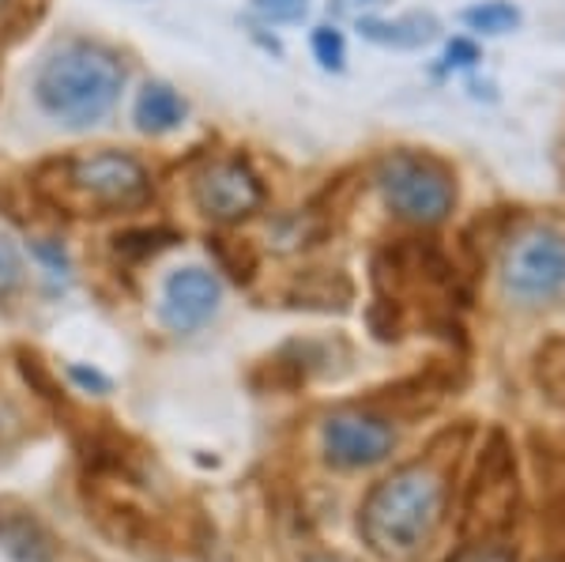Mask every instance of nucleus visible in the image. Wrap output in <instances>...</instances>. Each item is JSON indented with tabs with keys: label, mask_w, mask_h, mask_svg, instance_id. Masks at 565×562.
Masks as SVG:
<instances>
[{
	"label": "nucleus",
	"mask_w": 565,
	"mask_h": 562,
	"mask_svg": "<svg viewBox=\"0 0 565 562\" xmlns=\"http://www.w3.org/2000/svg\"><path fill=\"white\" fill-rule=\"evenodd\" d=\"M178 234L174 231H162V226H143V231H125L117 234V257H129V261H143L154 257L159 250L174 246Z\"/></svg>",
	"instance_id": "obj_13"
},
{
	"label": "nucleus",
	"mask_w": 565,
	"mask_h": 562,
	"mask_svg": "<svg viewBox=\"0 0 565 562\" xmlns=\"http://www.w3.org/2000/svg\"><path fill=\"white\" fill-rule=\"evenodd\" d=\"M445 61H449L452 68H471L479 61V45L468 39H452L449 50H445Z\"/></svg>",
	"instance_id": "obj_19"
},
{
	"label": "nucleus",
	"mask_w": 565,
	"mask_h": 562,
	"mask_svg": "<svg viewBox=\"0 0 565 562\" xmlns=\"http://www.w3.org/2000/svg\"><path fill=\"white\" fill-rule=\"evenodd\" d=\"M452 562H513V555H509L505 548H494V543H487V548H468V551H460Z\"/></svg>",
	"instance_id": "obj_22"
},
{
	"label": "nucleus",
	"mask_w": 565,
	"mask_h": 562,
	"mask_svg": "<svg viewBox=\"0 0 565 562\" xmlns=\"http://www.w3.org/2000/svg\"><path fill=\"white\" fill-rule=\"evenodd\" d=\"M313 562H332V559H313Z\"/></svg>",
	"instance_id": "obj_23"
},
{
	"label": "nucleus",
	"mask_w": 565,
	"mask_h": 562,
	"mask_svg": "<svg viewBox=\"0 0 565 562\" xmlns=\"http://www.w3.org/2000/svg\"><path fill=\"white\" fill-rule=\"evenodd\" d=\"M4 4H8V0H0V8H4Z\"/></svg>",
	"instance_id": "obj_24"
},
{
	"label": "nucleus",
	"mask_w": 565,
	"mask_h": 562,
	"mask_svg": "<svg viewBox=\"0 0 565 562\" xmlns=\"http://www.w3.org/2000/svg\"><path fill=\"white\" fill-rule=\"evenodd\" d=\"M125 91V65L114 50L87 39L61 42L45 53L34 76V98L42 114L68 129H90L106 121Z\"/></svg>",
	"instance_id": "obj_1"
},
{
	"label": "nucleus",
	"mask_w": 565,
	"mask_h": 562,
	"mask_svg": "<svg viewBox=\"0 0 565 562\" xmlns=\"http://www.w3.org/2000/svg\"><path fill=\"white\" fill-rule=\"evenodd\" d=\"M309 45H313V57L321 61V68L343 72V65H348V42H343V34L335 26H317Z\"/></svg>",
	"instance_id": "obj_14"
},
{
	"label": "nucleus",
	"mask_w": 565,
	"mask_h": 562,
	"mask_svg": "<svg viewBox=\"0 0 565 562\" xmlns=\"http://www.w3.org/2000/svg\"><path fill=\"white\" fill-rule=\"evenodd\" d=\"M501 284L521 303H551L565 295V234L532 231L516 238L501 265Z\"/></svg>",
	"instance_id": "obj_5"
},
{
	"label": "nucleus",
	"mask_w": 565,
	"mask_h": 562,
	"mask_svg": "<svg viewBox=\"0 0 565 562\" xmlns=\"http://www.w3.org/2000/svg\"><path fill=\"white\" fill-rule=\"evenodd\" d=\"M34 253H39V261L50 265L53 276H68V257H65V250H61L57 242H39Z\"/></svg>",
	"instance_id": "obj_21"
},
{
	"label": "nucleus",
	"mask_w": 565,
	"mask_h": 562,
	"mask_svg": "<svg viewBox=\"0 0 565 562\" xmlns=\"http://www.w3.org/2000/svg\"><path fill=\"white\" fill-rule=\"evenodd\" d=\"M23 287V257L8 234H0V298H12Z\"/></svg>",
	"instance_id": "obj_15"
},
{
	"label": "nucleus",
	"mask_w": 565,
	"mask_h": 562,
	"mask_svg": "<svg viewBox=\"0 0 565 562\" xmlns=\"http://www.w3.org/2000/svg\"><path fill=\"white\" fill-rule=\"evenodd\" d=\"M385 0H332V12L343 20H366L373 8H381Z\"/></svg>",
	"instance_id": "obj_20"
},
{
	"label": "nucleus",
	"mask_w": 565,
	"mask_h": 562,
	"mask_svg": "<svg viewBox=\"0 0 565 562\" xmlns=\"http://www.w3.org/2000/svg\"><path fill=\"white\" fill-rule=\"evenodd\" d=\"M445 510V484L430 465L396 468L362 506V540L381 559H407L434 537Z\"/></svg>",
	"instance_id": "obj_2"
},
{
	"label": "nucleus",
	"mask_w": 565,
	"mask_h": 562,
	"mask_svg": "<svg viewBox=\"0 0 565 562\" xmlns=\"http://www.w3.org/2000/svg\"><path fill=\"white\" fill-rule=\"evenodd\" d=\"M68 185L95 208H140L151 197V174L129 151H87L68 162Z\"/></svg>",
	"instance_id": "obj_4"
},
{
	"label": "nucleus",
	"mask_w": 565,
	"mask_h": 562,
	"mask_svg": "<svg viewBox=\"0 0 565 562\" xmlns=\"http://www.w3.org/2000/svg\"><path fill=\"white\" fill-rule=\"evenodd\" d=\"M460 20L476 34H509L521 26V8H513L509 0H482L476 8H463Z\"/></svg>",
	"instance_id": "obj_12"
},
{
	"label": "nucleus",
	"mask_w": 565,
	"mask_h": 562,
	"mask_svg": "<svg viewBox=\"0 0 565 562\" xmlns=\"http://www.w3.org/2000/svg\"><path fill=\"white\" fill-rule=\"evenodd\" d=\"M324 457L335 468H370L381 465L396 449V431L381 415L370 412H335L321 427Z\"/></svg>",
	"instance_id": "obj_7"
},
{
	"label": "nucleus",
	"mask_w": 565,
	"mask_h": 562,
	"mask_svg": "<svg viewBox=\"0 0 565 562\" xmlns=\"http://www.w3.org/2000/svg\"><path fill=\"white\" fill-rule=\"evenodd\" d=\"M264 23H302L309 15V0H249Z\"/></svg>",
	"instance_id": "obj_17"
},
{
	"label": "nucleus",
	"mask_w": 565,
	"mask_h": 562,
	"mask_svg": "<svg viewBox=\"0 0 565 562\" xmlns=\"http://www.w3.org/2000/svg\"><path fill=\"white\" fill-rule=\"evenodd\" d=\"M218 303H223V284H218L215 272H207L200 265H185V268L170 272L167 284H162L159 317L170 332L189 337V332L204 329V325L212 321Z\"/></svg>",
	"instance_id": "obj_8"
},
{
	"label": "nucleus",
	"mask_w": 565,
	"mask_h": 562,
	"mask_svg": "<svg viewBox=\"0 0 565 562\" xmlns=\"http://www.w3.org/2000/svg\"><path fill=\"white\" fill-rule=\"evenodd\" d=\"M0 551L12 562H53V540L31 513H0Z\"/></svg>",
	"instance_id": "obj_11"
},
{
	"label": "nucleus",
	"mask_w": 565,
	"mask_h": 562,
	"mask_svg": "<svg viewBox=\"0 0 565 562\" xmlns=\"http://www.w3.org/2000/svg\"><path fill=\"white\" fill-rule=\"evenodd\" d=\"M185 117H189V103L170 84H162V79H148V84L140 87V95H136L132 121L143 136L174 132L185 125Z\"/></svg>",
	"instance_id": "obj_9"
},
{
	"label": "nucleus",
	"mask_w": 565,
	"mask_h": 562,
	"mask_svg": "<svg viewBox=\"0 0 565 562\" xmlns=\"http://www.w3.org/2000/svg\"><path fill=\"white\" fill-rule=\"evenodd\" d=\"M193 201L207 220L242 223L264 204V185L242 159H223L196 174Z\"/></svg>",
	"instance_id": "obj_6"
},
{
	"label": "nucleus",
	"mask_w": 565,
	"mask_h": 562,
	"mask_svg": "<svg viewBox=\"0 0 565 562\" xmlns=\"http://www.w3.org/2000/svg\"><path fill=\"white\" fill-rule=\"evenodd\" d=\"M437 20L430 12H407L399 20H359V34L373 45H385V50H418V45L437 39Z\"/></svg>",
	"instance_id": "obj_10"
},
{
	"label": "nucleus",
	"mask_w": 565,
	"mask_h": 562,
	"mask_svg": "<svg viewBox=\"0 0 565 562\" xmlns=\"http://www.w3.org/2000/svg\"><path fill=\"white\" fill-rule=\"evenodd\" d=\"M381 197L399 220L434 226L457 204V181L445 162L423 151H392L377 167Z\"/></svg>",
	"instance_id": "obj_3"
},
{
	"label": "nucleus",
	"mask_w": 565,
	"mask_h": 562,
	"mask_svg": "<svg viewBox=\"0 0 565 562\" xmlns=\"http://www.w3.org/2000/svg\"><path fill=\"white\" fill-rule=\"evenodd\" d=\"M215 253H218V265H223L226 272H231L234 279H253V268H257V257H253L249 250L242 253V261H238V250H242V242H231V238H212L207 242Z\"/></svg>",
	"instance_id": "obj_16"
},
{
	"label": "nucleus",
	"mask_w": 565,
	"mask_h": 562,
	"mask_svg": "<svg viewBox=\"0 0 565 562\" xmlns=\"http://www.w3.org/2000/svg\"><path fill=\"white\" fill-rule=\"evenodd\" d=\"M68 378H72V382H76L79 389H87V393H95V396H106L109 389H114V385H109V378H106V374H98V370L79 367V362H76V367H68Z\"/></svg>",
	"instance_id": "obj_18"
}]
</instances>
